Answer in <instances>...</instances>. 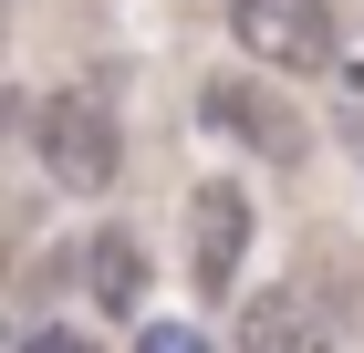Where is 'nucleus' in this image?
<instances>
[{
	"instance_id": "obj_1",
	"label": "nucleus",
	"mask_w": 364,
	"mask_h": 353,
	"mask_svg": "<svg viewBox=\"0 0 364 353\" xmlns=\"http://www.w3.org/2000/svg\"><path fill=\"white\" fill-rule=\"evenodd\" d=\"M31 146H42V177L63 197H105L114 166H125V136H114L105 94H53V104L31 114Z\"/></svg>"
},
{
	"instance_id": "obj_2",
	"label": "nucleus",
	"mask_w": 364,
	"mask_h": 353,
	"mask_svg": "<svg viewBox=\"0 0 364 353\" xmlns=\"http://www.w3.org/2000/svg\"><path fill=\"white\" fill-rule=\"evenodd\" d=\"M229 31L260 73H333V0H229Z\"/></svg>"
},
{
	"instance_id": "obj_3",
	"label": "nucleus",
	"mask_w": 364,
	"mask_h": 353,
	"mask_svg": "<svg viewBox=\"0 0 364 353\" xmlns=\"http://www.w3.org/2000/svg\"><path fill=\"white\" fill-rule=\"evenodd\" d=\"M198 114H208L229 146H260L271 166H291V156H302V114L281 104V94H260V83H240V73H219V83H208V94H198Z\"/></svg>"
},
{
	"instance_id": "obj_4",
	"label": "nucleus",
	"mask_w": 364,
	"mask_h": 353,
	"mask_svg": "<svg viewBox=\"0 0 364 353\" xmlns=\"http://www.w3.org/2000/svg\"><path fill=\"white\" fill-rule=\"evenodd\" d=\"M240 249H250V197L219 177V188L188 197V271H198V291H229L240 281Z\"/></svg>"
},
{
	"instance_id": "obj_5",
	"label": "nucleus",
	"mask_w": 364,
	"mask_h": 353,
	"mask_svg": "<svg viewBox=\"0 0 364 353\" xmlns=\"http://www.w3.org/2000/svg\"><path fill=\"white\" fill-rule=\"evenodd\" d=\"M240 353H333V322H323V301L302 281H281V291H250Z\"/></svg>"
},
{
	"instance_id": "obj_6",
	"label": "nucleus",
	"mask_w": 364,
	"mask_h": 353,
	"mask_svg": "<svg viewBox=\"0 0 364 353\" xmlns=\"http://www.w3.org/2000/svg\"><path fill=\"white\" fill-rule=\"evenodd\" d=\"M84 291H94V312H114V322L146 312V249L125 239V229H105V239L84 249Z\"/></svg>"
},
{
	"instance_id": "obj_7",
	"label": "nucleus",
	"mask_w": 364,
	"mask_h": 353,
	"mask_svg": "<svg viewBox=\"0 0 364 353\" xmlns=\"http://www.w3.org/2000/svg\"><path fill=\"white\" fill-rule=\"evenodd\" d=\"M136 353H208V332H198V322H146Z\"/></svg>"
},
{
	"instance_id": "obj_8",
	"label": "nucleus",
	"mask_w": 364,
	"mask_h": 353,
	"mask_svg": "<svg viewBox=\"0 0 364 353\" xmlns=\"http://www.w3.org/2000/svg\"><path fill=\"white\" fill-rule=\"evenodd\" d=\"M21 353H94V332H84V322H42Z\"/></svg>"
}]
</instances>
